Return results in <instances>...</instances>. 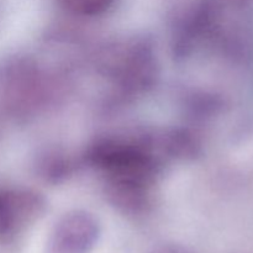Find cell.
Wrapping results in <instances>:
<instances>
[{
  "label": "cell",
  "mask_w": 253,
  "mask_h": 253,
  "mask_svg": "<svg viewBox=\"0 0 253 253\" xmlns=\"http://www.w3.org/2000/svg\"><path fill=\"white\" fill-rule=\"evenodd\" d=\"M82 166L103 179L108 202L121 214L143 216L153 205V189L166 166L158 131L105 135L89 143Z\"/></svg>",
  "instance_id": "obj_1"
},
{
  "label": "cell",
  "mask_w": 253,
  "mask_h": 253,
  "mask_svg": "<svg viewBox=\"0 0 253 253\" xmlns=\"http://www.w3.org/2000/svg\"><path fill=\"white\" fill-rule=\"evenodd\" d=\"M96 73L109 86V101L125 104L155 86L158 78L157 53L145 36H131L106 42L93 56Z\"/></svg>",
  "instance_id": "obj_2"
},
{
  "label": "cell",
  "mask_w": 253,
  "mask_h": 253,
  "mask_svg": "<svg viewBox=\"0 0 253 253\" xmlns=\"http://www.w3.org/2000/svg\"><path fill=\"white\" fill-rule=\"evenodd\" d=\"M62 77L31 54L5 57L0 61V113L14 120L39 115L62 94Z\"/></svg>",
  "instance_id": "obj_3"
},
{
  "label": "cell",
  "mask_w": 253,
  "mask_h": 253,
  "mask_svg": "<svg viewBox=\"0 0 253 253\" xmlns=\"http://www.w3.org/2000/svg\"><path fill=\"white\" fill-rule=\"evenodd\" d=\"M46 208L41 193L20 185L0 184V241L16 239L43 216Z\"/></svg>",
  "instance_id": "obj_4"
},
{
  "label": "cell",
  "mask_w": 253,
  "mask_h": 253,
  "mask_svg": "<svg viewBox=\"0 0 253 253\" xmlns=\"http://www.w3.org/2000/svg\"><path fill=\"white\" fill-rule=\"evenodd\" d=\"M101 236L98 217L86 210L62 215L47 237L46 253H91Z\"/></svg>",
  "instance_id": "obj_5"
},
{
  "label": "cell",
  "mask_w": 253,
  "mask_h": 253,
  "mask_svg": "<svg viewBox=\"0 0 253 253\" xmlns=\"http://www.w3.org/2000/svg\"><path fill=\"white\" fill-rule=\"evenodd\" d=\"M82 166L81 158L72 157L64 151L52 148L46 150L37 157L36 170L41 178L49 183H61L73 174L74 170Z\"/></svg>",
  "instance_id": "obj_6"
},
{
  "label": "cell",
  "mask_w": 253,
  "mask_h": 253,
  "mask_svg": "<svg viewBox=\"0 0 253 253\" xmlns=\"http://www.w3.org/2000/svg\"><path fill=\"white\" fill-rule=\"evenodd\" d=\"M67 12L78 17H96L110 10L115 0H56Z\"/></svg>",
  "instance_id": "obj_7"
},
{
  "label": "cell",
  "mask_w": 253,
  "mask_h": 253,
  "mask_svg": "<svg viewBox=\"0 0 253 253\" xmlns=\"http://www.w3.org/2000/svg\"><path fill=\"white\" fill-rule=\"evenodd\" d=\"M151 253H194L192 250L183 245L178 244H166L156 247Z\"/></svg>",
  "instance_id": "obj_8"
},
{
  "label": "cell",
  "mask_w": 253,
  "mask_h": 253,
  "mask_svg": "<svg viewBox=\"0 0 253 253\" xmlns=\"http://www.w3.org/2000/svg\"><path fill=\"white\" fill-rule=\"evenodd\" d=\"M1 16H2V2L1 0H0V20H1Z\"/></svg>",
  "instance_id": "obj_9"
}]
</instances>
